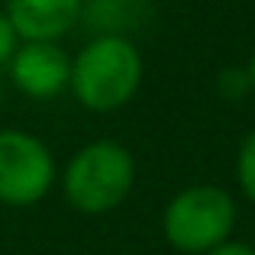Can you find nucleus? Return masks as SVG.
Listing matches in <instances>:
<instances>
[{"instance_id":"f257e3e1","label":"nucleus","mask_w":255,"mask_h":255,"mask_svg":"<svg viewBox=\"0 0 255 255\" xmlns=\"http://www.w3.org/2000/svg\"><path fill=\"white\" fill-rule=\"evenodd\" d=\"M142 84V55L132 39L94 36L71 62V94L91 113H113L136 97Z\"/></svg>"},{"instance_id":"39448f33","label":"nucleus","mask_w":255,"mask_h":255,"mask_svg":"<svg viewBox=\"0 0 255 255\" xmlns=\"http://www.w3.org/2000/svg\"><path fill=\"white\" fill-rule=\"evenodd\" d=\"M10 81L32 100H52L71 81V58L58 42H23L13 55Z\"/></svg>"},{"instance_id":"1a4fd4ad","label":"nucleus","mask_w":255,"mask_h":255,"mask_svg":"<svg viewBox=\"0 0 255 255\" xmlns=\"http://www.w3.org/2000/svg\"><path fill=\"white\" fill-rule=\"evenodd\" d=\"M217 94L226 100V104H239L246 94H252L246 68H223L220 71L217 75Z\"/></svg>"},{"instance_id":"f8f14e48","label":"nucleus","mask_w":255,"mask_h":255,"mask_svg":"<svg viewBox=\"0 0 255 255\" xmlns=\"http://www.w3.org/2000/svg\"><path fill=\"white\" fill-rule=\"evenodd\" d=\"M246 75H249V87H252V94H255V49H252L249 62H246Z\"/></svg>"},{"instance_id":"ddd939ff","label":"nucleus","mask_w":255,"mask_h":255,"mask_svg":"<svg viewBox=\"0 0 255 255\" xmlns=\"http://www.w3.org/2000/svg\"><path fill=\"white\" fill-rule=\"evenodd\" d=\"M0 104H3V94H0Z\"/></svg>"},{"instance_id":"7ed1b4c3","label":"nucleus","mask_w":255,"mask_h":255,"mask_svg":"<svg viewBox=\"0 0 255 255\" xmlns=\"http://www.w3.org/2000/svg\"><path fill=\"white\" fill-rule=\"evenodd\" d=\"M236 200L220 184H191L168 200L162 233L171 249L184 255H207L236 230Z\"/></svg>"},{"instance_id":"423d86ee","label":"nucleus","mask_w":255,"mask_h":255,"mask_svg":"<svg viewBox=\"0 0 255 255\" xmlns=\"http://www.w3.org/2000/svg\"><path fill=\"white\" fill-rule=\"evenodd\" d=\"M84 0H6L3 13L19 42H58L81 23Z\"/></svg>"},{"instance_id":"20e7f679","label":"nucleus","mask_w":255,"mask_h":255,"mask_svg":"<svg viewBox=\"0 0 255 255\" xmlns=\"http://www.w3.org/2000/svg\"><path fill=\"white\" fill-rule=\"evenodd\" d=\"M55 184V158L39 136L0 129V204L32 207Z\"/></svg>"},{"instance_id":"9d476101","label":"nucleus","mask_w":255,"mask_h":255,"mask_svg":"<svg viewBox=\"0 0 255 255\" xmlns=\"http://www.w3.org/2000/svg\"><path fill=\"white\" fill-rule=\"evenodd\" d=\"M16 49H19V36H16V29L10 26V19H6V13L0 10V68L13 62V55H16Z\"/></svg>"},{"instance_id":"f03ea898","label":"nucleus","mask_w":255,"mask_h":255,"mask_svg":"<svg viewBox=\"0 0 255 255\" xmlns=\"http://www.w3.org/2000/svg\"><path fill=\"white\" fill-rule=\"evenodd\" d=\"M132 184H136V158L126 145L113 139H97L78 149L62 174V191L68 204L87 217L117 210L129 197Z\"/></svg>"},{"instance_id":"6e6552de","label":"nucleus","mask_w":255,"mask_h":255,"mask_svg":"<svg viewBox=\"0 0 255 255\" xmlns=\"http://www.w3.org/2000/svg\"><path fill=\"white\" fill-rule=\"evenodd\" d=\"M236 181H239V191L246 194V200H252V204H255V129L243 139V145H239Z\"/></svg>"},{"instance_id":"0eeeda50","label":"nucleus","mask_w":255,"mask_h":255,"mask_svg":"<svg viewBox=\"0 0 255 255\" xmlns=\"http://www.w3.org/2000/svg\"><path fill=\"white\" fill-rule=\"evenodd\" d=\"M152 13V0H84L81 23L94 36L129 39Z\"/></svg>"},{"instance_id":"9b49d317","label":"nucleus","mask_w":255,"mask_h":255,"mask_svg":"<svg viewBox=\"0 0 255 255\" xmlns=\"http://www.w3.org/2000/svg\"><path fill=\"white\" fill-rule=\"evenodd\" d=\"M207 255H255V246L236 243V239H226V243H220L217 249H210Z\"/></svg>"}]
</instances>
